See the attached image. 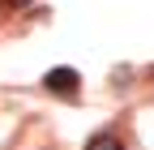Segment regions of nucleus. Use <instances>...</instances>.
I'll list each match as a JSON object with an SVG mask.
<instances>
[{
    "label": "nucleus",
    "instance_id": "nucleus-2",
    "mask_svg": "<svg viewBox=\"0 0 154 150\" xmlns=\"http://www.w3.org/2000/svg\"><path fill=\"white\" fill-rule=\"evenodd\" d=\"M86 150H124V146H120V137L99 133V137H90V146H86Z\"/></svg>",
    "mask_w": 154,
    "mask_h": 150
},
{
    "label": "nucleus",
    "instance_id": "nucleus-3",
    "mask_svg": "<svg viewBox=\"0 0 154 150\" xmlns=\"http://www.w3.org/2000/svg\"><path fill=\"white\" fill-rule=\"evenodd\" d=\"M9 5H17V9H22V5H30V0H9Z\"/></svg>",
    "mask_w": 154,
    "mask_h": 150
},
{
    "label": "nucleus",
    "instance_id": "nucleus-1",
    "mask_svg": "<svg viewBox=\"0 0 154 150\" xmlns=\"http://www.w3.org/2000/svg\"><path fill=\"white\" fill-rule=\"evenodd\" d=\"M43 86L51 90V95H64V99H77V90H82V77H77V69H51Z\"/></svg>",
    "mask_w": 154,
    "mask_h": 150
}]
</instances>
